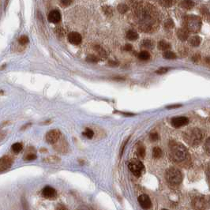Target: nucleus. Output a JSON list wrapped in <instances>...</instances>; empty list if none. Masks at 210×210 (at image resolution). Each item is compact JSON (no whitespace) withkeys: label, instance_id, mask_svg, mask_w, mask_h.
Segmentation results:
<instances>
[{"label":"nucleus","instance_id":"1","mask_svg":"<svg viewBox=\"0 0 210 210\" xmlns=\"http://www.w3.org/2000/svg\"><path fill=\"white\" fill-rule=\"evenodd\" d=\"M186 148L182 144L176 142H172L170 144V156L175 162L179 163L185 160L186 158Z\"/></svg>","mask_w":210,"mask_h":210},{"label":"nucleus","instance_id":"2","mask_svg":"<svg viewBox=\"0 0 210 210\" xmlns=\"http://www.w3.org/2000/svg\"><path fill=\"white\" fill-rule=\"evenodd\" d=\"M203 138L202 132L198 128L191 129L184 134V139L189 145H197L201 141Z\"/></svg>","mask_w":210,"mask_h":210},{"label":"nucleus","instance_id":"3","mask_svg":"<svg viewBox=\"0 0 210 210\" xmlns=\"http://www.w3.org/2000/svg\"><path fill=\"white\" fill-rule=\"evenodd\" d=\"M165 178L171 185H178L183 180V175L179 169L171 167L165 173Z\"/></svg>","mask_w":210,"mask_h":210},{"label":"nucleus","instance_id":"4","mask_svg":"<svg viewBox=\"0 0 210 210\" xmlns=\"http://www.w3.org/2000/svg\"><path fill=\"white\" fill-rule=\"evenodd\" d=\"M129 169L135 176L140 177L144 170V164L138 159H132L129 163Z\"/></svg>","mask_w":210,"mask_h":210},{"label":"nucleus","instance_id":"5","mask_svg":"<svg viewBox=\"0 0 210 210\" xmlns=\"http://www.w3.org/2000/svg\"><path fill=\"white\" fill-rule=\"evenodd\" d=\"M14 159L9 156H3L0 158V172H5L12 166Z\"/></svg>","mask_w":210,"mask_h":210},{"label":"nucleus","instance_id":"6","mask_svg":"<svg viewBox=\"0 0 210 210\" xmlns=\"http://www.w3.org/2000/svg\"><path fill=\"white\" fill-rule=\"evenodd\" d=\"M60 138V132L58 130H52L48 132L46 134L47 142L51 145H53L58 141Z\"/></svg>","mask_w":210,"mask_h":210},{"label":"nucleus","instance_id":"7","mask_svg":"<svg viewBox=\"0 0 210 210\" xmlns=\"http://www.w3.org/2000/svg\"><path fill=\"white\" fill-rule=\"evenodd\" d=\"M189 119L186 117H175L172 119V125L175 127V128H179L181 126L188 124Z\"/></svg>","mask_w":210,"mask_h":210},{"label":"nucleus","instance_id":"8","mask_svg":"<svg viewBox=\"0 0 210 210\" xmlns=\"http://www.w3.org/2000/svg\"><path fill=\"white\" fill-rule=\"evenodd\" d=\"M42 195L48 199H54L56 197V191L51 186H45L42 191Z\"/></svg>","mask_w":210,"mask_h":210},{"label":"nucleus","instance_id":"9","mask_svg":"<svg viewBox=\"0 0 210 210\" xmlns=\"http://www.w3.org/2000/svg\"><path fill=\"white\" fill-rule=\"evenodd\" d=\"M68 40L70 41V44H74V45H78V44L82 43V36L78 32H70L69 35H68Z\"/></svg>","mask_w":210,"mask_h":210},{"label":"nucleus","instance_id":"10","mask_svg":"<svg viewBox=\"0 0 210 210\" xmlns=\"http://www.w3.org/2000/svg\"><path fill=\"white\" fill-rule=\"evenodd\" d=\"M138 202L143 209H149L152 206V201L149 197L146 194H142L138 197Z\"/></svg>","mask_w":210,"mask_h":210},{"label":"nucleus","instance_id":"11","mask_svg":"<svg viewBox=\"0 0 210 210\" xmlns=\"http://www.w3.org/2000/svg\"><path fill=\"white\" fill-rule=\"evenodd\" d=\"M48 19L51 23H58L61 21V14L57 10H51L48 16Z\"/></svg>","mask_w":210,"mask_h":210},{"label":"nucleus","instance_id":"12","mask_svg":"<svg viewBox=\"0 0 210 210\" xmlns=\"http://www.w3.org/2000/svg\"><path fill=\"white\" fill-rule=\"evenodd\" d=\"M177 36L182 41L186 40L189 37V32L185 29H180L177 32Z\"/></svg>","mask_w":210,"mask_h":210},{"label":"nucleus","instance_id":"13","mask_svg":"<svg viewBox=\"0 0 210 210\" xmlns=\"http://www.w3.org/2000/svg\"><path fill=\"white\" fill-rule=\"evenodd\" d=\"M180 5L183 8L186 9V10H191L194 6L193 2H192L191 0H182Z\"/></svg>","mask_w":210,"mask_h":210},{"label":"nucleus","instance_id":"14","mask_svg":"<svg viewBox=\"0 0 210 210\" xmlns=\"http://www.w3.org/2000/svg\"><path fill=\"white\" fill-rule=\"evenodd\" d=\"M158 48L162 51H167L171 48V45L169 43H167L166 41L161 40L158 43Z\"/></svg>","mask_w":210,"mask_h":210},{"label":"nucleus","instance_id":"15","mask_svg":"<svg viewBox=\"0 0 210 210\" xmlns=\"http://www.w3.org/2000/svg\"><path fill=\"white\" fill-rule=\"evenodd\" d=\"M59 161H60V159L56 156H50V157H48L44 159V162L48 163V164H56Z\"/></svg>","mask_w":210,"mask_h":210},{"label":"nucleus","instance_id":"16","mask_svg":"<svg viewBox=\"0 0 210 210\" xmlns=\"http://www.w3.org/2000/svg\"><path fill=\"white\" fill-rule=\"evenodd\" d=\"M189 43H190V44L192 45V46L198 47L201 43V38L198 36H192V37L189 40Z\"/></svg>","mask_w":210,"mask_h":210},{"label":"nucleus","instance_id":"17","mask_svg":"<svg viewBox=\"0 0 210 210\" xmlns=\"http://www.w3.org/2000/svg\"><path fill=\"white\" fill-rule=\"evenodd\" d=\"M126 38L130 40H136L138 38V34L133 30H129L126 32Z\"/></svg>","mask_w":210,"mask_h":210},{"label":"nucleus","instance_id":"18","mask_svg":"<svg viewBox=\"0 0 210 210\" xmlns=\"http://www.w3.org/2000/svg\"><path fill=\"white\" fill-rule=\"evenodd\" d=\"M163 57H164V58H166V59H175L177 56L174 52L167 50V51H164V54H163Z\"/></svg>","mask_w":210,"mask_h":210},{"label":"nucleus","instance_id":"19","mask_svg":"<svg viewBox=\"0 0 210 210\" xmlns=\"http://www.w3.org/2000/svg\"><path fill=\"white\" fill-rule=\"evenodd\" d=\"M152 157H154L155 159H159L162 157V150L160 148L155 147L152 149Z\"/></svg>","mask_w":210,"mask_h":210},{"label":"nucleus","instance_id":"20","mask_svg":"<svg viewBox=\"0 0 210 210\" xmlns=\"http://www.w3.org/2000/svg\"><path fill=\"white\" fill-rule=\"evenodd\" d=\"M138 58L142 61L149 60L150 58V54L146 51H141L140 53L138 54Z\"/></svg>","mask_w":210,"mask_h":210},{"label":"nucleus","instance_id":"21","mask_svg":"<svg viewBox=\"0 0 210 210\" xmlns=\"http://www.w3.org/2000/svg\"><path fill=\"white\" fill-rule=\"evenodd\" d=\"M22 149H23V146H22V144L19 142L14 143V144L11 146V149H12L13 152H15V153L20 152L22 150Z\"/></svg>","mask_w":210,"mask_h":210},{"label":"nucleus","instance_id":"22","mask_svg":"<svg viewBox=\"0 0 210 210\" xmlns=\"http://www.w3.org/2000/svg\"><path fill=\"white\" fill-rule=\"evenodd\" d=\"M159 3L164 7H171L174 4V1L173 0H159Z\"/></svg>","mask_w":210,"mask_h":210},{"label":"nucleus","instance_id":"23","mask_svg":"<svg viewBox=\"0 0 210 210\" xmlns=\"http://www.w3.org/2000/svg\"><path fill=\"white\" fill-rule=\"evenodd\" d=\"M137 154L140 158H144L145 156V149L143 145H139L137 149Z\"/></svg>","mask_w":210,"mask_h":210},{"label":"nucleus","instance_id":"24","mask_svg":"<svg viewBox=\"0 0 210 210\" xmlns=\"http://www.w3.org/2000/svg\"><path fill=\"white\" fill-rule=\"evenodd\" d=\"M83 135L85 136V137H86L87 138H92V137H93V135H94V132H93V131L92 130H91V129L89 128H86L85 129V132L83 133Z\"/></svg>","mask_w":210,"mask_h":210},{"label":"nucleus","instance_id":"25","mask_svg":"<svg viewBox=\"0 0 210 210\" xmlns=\"http://www.w3.org/2000/svg\"><path fill=\"white\" fill-rule=\"evenodd\" d=\"M128 9V6L125 4H119L118 6V10L120 14H125L126 12H127Z\"/></svg>","mask_w":210,"mask_h":210},{"label":"nucleus","instance_id":"26","mask_svg":"<svg viewBox=\"0 0 210 210\" xmlns=\"http://www.w3.org/2000/svg\"><path fill=\"white\" fill-rule=\"evenodd\" d=\"M24 159L25 161H32V160L36 159V155L35 154V153L30 152V153H28V154L25 157Z\"/></svg>","mask_w":210,"mask_h":210},{"label":"nucleus","instance_id":"27","mask_svg":"<svg viewBox=\"0 0 210 210\" xmlns=\"http://www.w3.org/2000/svg\"><path fill=\"white\" fill-rule=\"evenodd\" d=\"M18 42L22 45H25V44L29 43V38L26 36H22L19 38V40H18Z\"/></svg>","mask_w":210,"mask_h":210},{"label":"nucleus","instance_id":"28","mask_svg":"<svg viewBox=\"0 0 210 210\" xmlns=\"http://www.w3.org/2000/svg\"><path fill=\"white\" fill-rule=\"evenodd\" d=\"M142 45L145 47V48H152L153 43H152V41L150 40H145L142 42Z\"/></svg>","mask_w":210,"mask_h":210},{"label":"nucleus","instance_id":"29","mask_svg":"<svg viewBox=\"0 0 210 210\" xmlns=\"http://www.w3.org/2000/svg\"><path fill=\"white\" fill-rule=\"evenodd\" d=\"M86 61L89 62V63H97L98 62V58H97V56H93V55H89V56H87Z\"/></svg>","mask_w":210,"mask_h":210},{"label":"nucleus","instance_id":"30","mask_svg":"<svg viewBox=\"0 0 210 210\" xmlns=\"http://www.w3.org/2000/svg\"><path fill=\"white\" fill-rule=\"evenodd\" d=\"M103 10H104V12L105 13V14L106 15H108V16H111V15H112V10H111V8L110 7V6H104V7H103Z\"/></svg>","mask_w":210,"mask_h":210},{"label":"nucleus","instance_id":"31","mask_svg":"<svg viewBox=\"0 0 210 210\" xmlns=\"http://www.w3.org/2000/svg\"><path fill=\"white\" fill-rule=\"evenodd\" d=\"M149 139L150 141H157L158 139H159V136H158V134L157 133H151L149 135Z\"/></svg>","mask_w":210,"mask_h":210},{"label":"nucleus","instance_id":"32","mask_svg":"<svg viewBox=\"0 0 210 210\" xmlns=\"http://www.w3.org/2000/svg\"><path fill=\"white\" fill-rule=\"evenodd\" d=\"M73 3V0H60V3L61 5L63 6H70L71 3Z\"/></svg>","mask_w":210,"mask_h":210},{"label":"nucleus","instance_id":"33","mask_svg":"<svg viewBox=\"0 0 210 210\" xmlns=\"http://www.w3.org/2000/svg\"><path fill=\"white\" fill-rule=\"evenodd\" d=\"M168 71V68H166V67H162L160 68V69H159L158 70H157V74H166L167 72Z\"/></svg>","mask_w":210,"mask_h":210},{"label":"nucleus","instance_id":"34","mask_svg":"<svg viewBox=\"0 0 210 210\" xmlns=\"http://www.w3.org/2000/svg\"><path fill=\"white\" fill-rule=\"evenodd\" d=\"M165 27L167 29H172L174 27V22H172V20H167L165 23Z\"/></svg>","mask_w":210,"mask_h":210},{"label":"nucleus","instance_id":"35","mask_svg":"<svg viewBox=\"0 0 210 210\" xmlns=\"http://www.w3.org/2000/svg\"><path fill=\"white\" fill-rule=\"evenodd\" d=\"M205 149H206V151H207L208 155H209V153H210V152H209V149H210L209 138H208L207 141H206V142H205Z\"/></svg>","mask_w":210,"mask_h":210},{"label":"nucleus","instance_id":"36","mask_svg":"<svg viewBox=\"0 0 210 210\" xmlns=\"http://www.w3.org/2000/svg\"><path fill=\"white\" fill-rule=\"evenodd\" d=\"M123 49L125 50L126 51H130L132 50V45L131 44H126L124 46V48H123Z\"/></svg>","mask_w":210,"mask_h":210},{"label":"nucleus","instance_id":"37","mask_svg":"<svg viewBox=\"0 0 210 210\" xmlns=\"http://www.w3.org/2000/svg\"><path fill=\"white\" fill-rule=\"evenodd\" d=\"M63 32L64 31L62 29V28H58V29H56V33L58 34V36H63V33H64Z\"/></svg>","mask_w":210,"mask_h":210},{"label":"nucleus","instance_id":"38","mask_svg":"<svg viewBox=\"0 0 210 210\" xmlns=\"http://www.w3.org/2000/svg\"><path fill=\"white\" fill-rule=\"evenodd\" d=\"M6 134L5 131H1V132H0V141L4 139V138L6 137Z\"/></svg>","mask_w":210,"mask_h":210},{"label":"nucleus","instance_id":"39","mask_svg":"<svg viewBox=\"0 0 210 210\" xmlns=\"http://www.w3.org/2000/svg\"><path fill=\"white\" fill-rule=\"evenodd\" d=\"M108 64L110 66H117L118 63H117V62H115V61H109Z\"/></svg>","mask_w":210,"mask_h":210},{"label":"nucleus","instance_id":"40","mask_svg":"<svg viewBox=\"0 0 210 210\" xmlns=\"http://www.w3.org/2000/svg\"><path fill=\"white\" fill-rule=\"evenodd\" d=\"M199 59H200V56L198 54H196L195 56L193 57V61H194V62H198V61H199Z\"/></svg>","mask_w":210,"mask_h":210},{"label":"nucleus","instance_id":"41","mask_svg":"<svg viewBox=\"0 0 210 210\" xmlns=\"http://www.w3.org/2000/svg\"><path fill=\"white\" fill-rule=\"evenodd\" d=\"M179 107H181V105L178 104V105H172V106H168L167 107V108H179Z\"/></svg>","mask_w":210,"mask_h":210},{"label":"nucleus","instance_id":"42","mask_svg":"<svg viewBox=\"0 0 210 210\" xmlns=\"http://www.w3.org/2000/svg\"><path fill=\"white\" fill-rule=\"evenodd\" d=\"M206 62H207L208 64H209V58H206Z\"/></svg>","mask_w":210,"mask_h":210}]
</instances>
